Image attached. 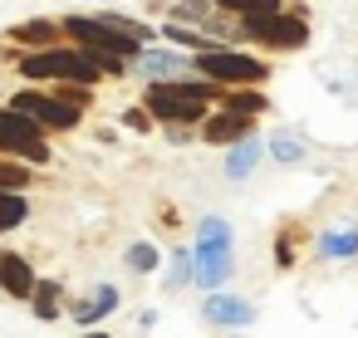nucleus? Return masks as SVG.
I'll return each mask as SVG.
<instances>
[{
    "label": "nucleus",
    "instance_id": "nucleus-28",
    "mask_svg": "<svg viewBox=\"0 0 358 338\" xmlns=\"http://www.w3.org/2000/svg\"><path fill=\"white\" fill-rule=\"evenodd\" d=\"M79 338H108V328H89V333H79Z\"/></svg>",
    "mask_w": 358,
    "mask_h": 338
},
{
    "label": "nucleus",
    "instance_id": "nucleus-3",
    "mask_svg": "<svg viewBox=\"0 0 358 338\" xmlns=\"http://www.w3.org/2000/svg\"><path fill=\"white\" fill-rule=\"evenodd\" d=\"M192 250V284L216 294L231 284L236 274V226L226 216H201L196 221V240L187 245Z\"/></svg>",
    "mask_w": 358,
    "mask_h": 338
},
{
    "label": "nucleus",
    "instance_id": "nucleus-4",
    "mask_svg": "<svg viewBox=\"0 0 358 338\" xmlns=\"http://www.w3.org/2000/svg\"><path fill=\"white\" fill-rule=\"evenodd\" d=\"M241 35H245V50L299 54L309 45L314 25H309V10L304 6H285V10H270V15H245L241 20Z\"/></svg>",
    "mask_w": 358,
    "mask_h": 338
},
{
    "label": "nucleus",
    "instance_id": "nucleus-12",
    "mask_svg": "<svg viewBox=\"0 0 358 338\" xmlns=\"http://www.w3.org/2000/svg\"><path fill=\"white\" fill-rule=\"evenodd\" d=\"M309 245H314V230H309V221H304V216H289V221H280V226H275V240H270L275 270H280V274H289Z\"/></svg>",
    "mask_w": 358,
    "mask_h": 338
},
{
    "label": "nucleus",
    "instance_id": "nucleus-2",
    "mask_svg": "<svg viewBox=\"0 0 358 338\" xmlns=\"http://www.w3.org/2000/svg\"><path fill=\"white\" fill-rule=\"evenodd\" d=\"M226 89L206 84V79H172V84H148L138 94V103L152 113L157 128H172V123H187V128H201L211 118V108L221 103Z\"/></svg>",
    "mask_w": 358,
    "mask_h": 338
},
{
    "label": "nucleus",
    "instance_id": "nucleus-1",
    "mask_svg": "<svg viewBox=\"0 0 358 338\" xmlns=\"http://www.w3.org/2000/svg\"><path fill=\"white\" fill-rule=\"evenodd\" d=\"M0 64L15 69L20 84H40V89H50V84L103 89V84H108V74H103V69L94 64V54L79 50V45H55V50H15V45H6V50H0Z\"/></svg>",
    "mask_w": 358,
    "mask_h": 338
},
{
    "label": "nucleus",
    "instance_id": "nucleus-8",
    "mask_svg": "<svg viewBox=\"0 0 358 338\" xmlns=\"http://www.w3.org/2000/svg\"><path fill=\"white\" fill-rule=\"evenodd\" d=\"M133 74L143 79V84H172V79H196L192 74V54H182V50H172V45H148L143 54H138V64H133Z\"/></svg>",
    "mask_w": 358,
    "mask_h": 338
},
{
    "label": "nucleus",
    "instance_id": "nucleus-9",
    "mask_svg": "<svg viewBox=\"0 0 358 338\" xmlns=\"http://www.w3.org/2000/svg\"><path fill=\"white\" fill-rule=\"evenodd\" d=\"M118 304H123V289H118V284H94V289H84V294H69V299H64V314H69L74 328H94V323H103Z\"/></svg>",
    "mask_w": 358,
    "mask_h": 338
},
{
    "label": "nucleus",
    "instance_id": "nucleus-23",
    "mask_svg": "<svg viewBox=\"0 0 358 338\" xmlns=\"http://www.w3.org/2000/svg\"><path fill=\"white\" fill-rule=\"evenodd\" d=\"M265 152H270L280 167H294V162H304V157H309V142H304L299 133H275V138L265 142Z\"/></svg>",
    "mask_w": 358,
    "mask_h": 338
},
{
    "label": "nucleus",
    "instance_id": "nucleus-25",
    "mask_svg": "<svg viewBox=\"0 0 358 338\" xmlns=\"http://www.w3.org/2000/svg\"><path fill=\"white\" fill-rule=\"evenodd\" d=\"M118 123H123V128H128V133H138V138H152V133H157V123H152V113H148V108H143V103H128V108H123V118H118Z\"/></svg>",
    "mask_w": 358,
    "mask_h": 338
},
{
    "label": "nucleus",
    "instance_id": "nucleus-26",
    "mask_svg": "<svg viewBox=\"0 0 358 338\" xmlns=\"http://www.w3.org/2000/svg\"><path fill=\"white\" fill-rule=\"evenodd\" d=\"M167 284H172V289L192 284V250H172V265H167Z\"/></svg>",
    "mask_w": 358,
    "mask_h": 338
},
{
    "label": "nucleus",
    "instance_id": "nucleus-21",
    "mask_svg": "<svg viewBox=\"0 0 358 338\" xmlns=\"http://www.w3.org/2000/svg\"><path fill=\"white\" fill-rule=\"evenodd\" d=\"M162 250L152 245V240H133L128 250H123V265H128V274H138V279H148V274H157L162 270Z\"/></svg>",
    "mask_w": 358,
    "mask_h": 338
},
{
    "label": "nucleus",
    "instance_id": "nucleus-15",
    "mask_svg": "<svg viewBox=\"0 0 358 338\" xmlns=\"http://www.w3.org/2000/svg\"><path fill=\"white\" fill-rule=\"evenodd\" d=\"M6 45H15V50H55V45H64V30H59V20L35 15V20L15 25V30L6 35Z\"/></svg>",
    "mask_w": 358,
    "mask_h": 338
},
{
    "label": "nucleus",
    "instance_id": "nucleus-29",
    "mask_svg": "<svg viewBox=\"0 0 358 338\" xmlns=\"http://www.w3.org/2000/svg\"><path fill=\"white\" fill-rule=\"evenodd\" d=\"M221 338H245V333H221Z\"/></svg>",
    "mask_w": 358,
    "mask_h": 338
},
{
    "label": "nucleus",
    "instance_id": "nucleus-17",
    "mask_svg": "<svg viewBox=\"0 0 358 338\" xmlns=\"http://www.w3.org/2000/svg\"><path fill=\"white\" fill-rule=\"evenodd\" d=\"M64 299H69V289L59 279H40L35 294H30V314L40 323H55V318H64Z\"/></svg>",
    "mask_w": 358,
    "mask_h": 338
},
{
    "label": "nucleus",
    "instance_id": "nucleus-16",
    "mask_svg": "<svg viewBox=\"0 0 358 338\" xmlns=\"http://www.w3.org/2000/svg\"><path fill=\"white\" fill-rule=\"evenodd\" d=\"M260 157H265V142L260 138H245V142H236V147H226V182H250V172L260 167Z\"/></svg>",
    "mask_w": 358,
    "mask_h": 338
},
{
    "label": "nucleus",
    "instance_id": "nucleus-22",
    "mask_svg": "<svg viewBox=\"0 0 358 338\" xmlns=\"http://www.w3.org/2000/svg\"><path fill=\"white\" fill-rule=\"evenodd\" d=\"M30 196H20V191H0V235H10V230H20L25 221H30Z\"/></svg>",
    "mask_w": 358,
    "mask_h": 338
},
{
    "label": "nucleus",
    "instance_id": "nucleus-27",
    "mask_svg": "<svg viewBox=\"0 0 358 338\" xmlns=\"http://www.w3.org/2000/svg\"><path fill=\"white\" fill-rule=\"evenodd\" d=\"M162 138H167L172 147H187V142H201V128H187V123H172V128H162Z\"/></svg>",
    "mask_w": 358,
    "mask_h": 338
},
{
    "label": "nucleus",
    "instance_id": "nucleus-7",
    "mask_svg": "<svg viewBox=\"0 0 358 338\" xmlns=\"http://www.w3.org/2000/svg\"><path fill=\"white\" fill-rule=\"evenodd\" d=\"M0 152L25 162V167H50L55 162V142L40 123H30L25 113H15L10 103H0Z\"/></svg>",
    "mask_w": 358,
    "mask_h": 338
},
{
    "label": "nucleus",
    "instance_id": "nucleus-24",
    "mask_svg": "<svg viewBox=\"0 0 358 338\" xmlns=\"http://www.w3.org/2000/svg\"><path fill=\"white\" fill-rule=\"evenodd\" d=\"M211 6H216L221 15H236V20H245V15H270V10H285L289 0H211Z\"/></svg>",
    "mask_w": 358,
    "mask_h": 338
},
{
    "label": "nucleus",
    "instance_id": "nucleus-20",
    "mask_svg": "<svg viewBox=\"0 0 358 338\" xmlns=\"http://www.w3.org/2000/svg\"><path fill=\"white\" fill-rule=\"evenodd\" d=\"M35 186H40V167H25V162H15V157L0 152V191H20V196H30Z\"/></svg>",
    "mask_w": 358,
    "mask_h": 338
},
{
    "label": "nucleus",
    "instance_id": "nucleus-19",
    "mask_svg": "<svg viewBox=\"0 0 358 338\" xmlns=\"http://www.w3.org/2000/svg\"><path fill=\"white\" fill-rule=\"evenodd\" d=\"M211 10H216L211 0H167V6H162V25H187V30H201V20H206Z\"/></svg>",
    "mask_w": 358,
    "mask_h": 338
},
{
    "label": "nucleus",
    "instance_id": "nucleus-11",
    "mask_svg": "<svg viewBox=\"0 0 358 338\" xmlns=\"http://www.w3.org/2000/svg\"><path fill=\"white\" fill-rule=\"evenodd\" d=\"M35 284H40V270L25 250H0V294L15 304H30Z\"/></svg>",
    "mask_w": 358,
    "mask_h": 338
},
{
    "label": "nucleus",
    "instance_id": "nucleus-6",
    "mask_svg": "<svg viewBox=\"0 0 358 338\" xmlns=\"http://www.w3.org/2000/svg\"><path fill=\"white\" fill-rule=\"evenodd\" d=\"M6 103H10L15 113H25L30 123H40L50 138H55V133H79L84 118H89V113L69 108L64 98H55V89H40V84H20V89H10Z\"/></svg>",
    "mask_w": 358,
    "mask_h": 338
},
{
    "label": "nucleus",
    "instance_id": "nucleus-5",
    "mask_svg": "<svg viewBox=\"0 0 358 338\" xmlns=\"http://www.w3.org/2000/svg\"><path fill=\"white\" fill-rule=\"evenodd\" d=\"M192 74L216 84V89H265L270 84V59L250 54V50H231V45H216L206 54H192Z\"/></svg>",
    "mask_w": 358,
    "mask_h": 338
},
{
    "label": "nucleus",
    "instance_id": "nucleus-14",
    "mask_svg": "<svg viewBox=\"0 0 358 338\" xmlns=\"http://www.w3.org/2000/svg\"><path fill=\"white\" fill-rule=\"evenodd\" d=\"M245 138H255V118L211 108V118L201 123V142H206V147H236V142H245Z\"/></svg>",
    "mask_w": 358,
    "mask_h": 338
},
{
    "label": "nucleus",
    "instance_id": "nucleus-10",
    "mask_svg": "<svg viewBox=\"0 0 358 338\" xmlns=\"http://www.w3.org/2000/svg\"><path fill=\"white\" fill-rule=\"evenodd\" d=\"M201 318H206L211 328L241 333V328H250V323H255V304H250L245 294H236V289H216V294H206V299H201Z\"/></svg>",
    "mask_w": 358,
    "mask_h": 338
},
{
    "label": "nucleus",
    "instance_id": "nucleus-18",
    "mask_svg": "<svg viewBox=\"0 0 358 338\" xmlns=\"http://www.w3.org/2000/svg\"><path fill=\"white\" fill-rule=\"evenodd\" d=\"M216 108L241 113V118H265V113H270V94H265V89H226Z\"/></svg>",
    "mask_w": 358,
    "mask_h": 338
},
{
    "label": "nucleus",
    "instance_id": "nucleus-13",
    "mask_svg": "<svg viewBox=\"0 0 358 338\" xmlns=\"http://www.w3.org/2000/svg\"><path fill=\"white\" fill-rule=\"evenodd\" d=\"M309 255H314V260H324V265H343V260H353V255H358V226H353V221L324 226V230L314 235Z\"/></svg>",
    "mask_w": 358,
    "mask_h": 338
}]
</instances>
